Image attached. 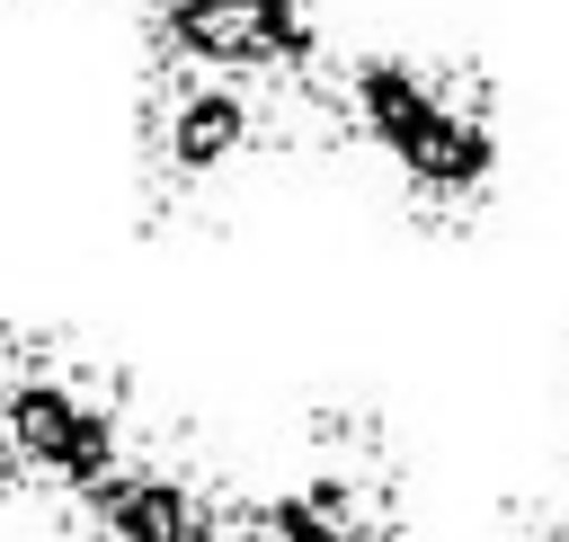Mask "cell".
<instances>
[{"label":"cell","mask_w":569,"mask_h":542,"mask_svg":"<svg viewBox=\"0 0 569 542\" xmlns=\"http://www.w3.org/2000/svg\"><path fill=\"white\" fill-rule=\"evenodd\" d=\"M293 107H302V142L365 151L418 231H471L498 204V178H507L498 71H480L471 53L329 44L320 71L293 80Z\"/></svg>","instance_id":"6da1fadb"},{"label":"cell","mask_w":569,"mask_h":542,"mask_svg":"<svg viewBox=\"0 0 569 542\" xmlns=\"http://www.w3.org/2000/svg\"><path fill=\"white\" fill-rule=\"evenodd\" d=\"M124 355L62 320H0V506H71L133 435Z\"/></svg>","instance_id":"7a4b0ae2"},{"label":"cell","mask_w":569,"mask_h":542,"mask_svg":"<svg viewBox=\"0 0 569 542\" xmlns=\"http://www.w3.org/2000/svg\"><path fill=\"white\" fill-rule=\"evenodd\" d=\"M302 133L293 89L196 71V62H142L133 89V187L142 213L169 222H213L267 160H284Z\"/></svg>","instance_id":"3957f363"},{"label":"cell","mask_w":569,"mask_h":542,"mask_svg":"<svg viewBox=\"0 0 569 542\" xmlns=\"http://www.w3.org/2000/svg\"><path fill=\"white\" fill-rule=\"evenodd\" d=\"M80 542H231L240 480L178 426H142L116 444V462L62 506Z\"/></svg>","instance_id":"277c9868"},{"label":"cell","mask_w":569,"mask_h":542,"mask_svg":"<svg viewBox=\"0 0 569 542\" xmlns=\"http://www.w3.org/2000/svg\"><path fill=\"white\" fill-rule=\"evenodd\" d=\"M329 53L320 0H142V62H196L293 89Z\"/></svg>","instance_id":"5b68a950"},{"label":"cell","mask_w":569,"mask_h":542,"mask_svg":"<svg viewBox=\"0 0 569 542\" xmlns=\"http://www.w3.org/2000/svg\"><path fill=\"white\" fill-rule=\"evenodd\" d=\"M231 542H409V533H382V524H347L293 489H240V515H231Z\"/></svg>","instance_id":"8992f818"},{"label":"cell","mask_w":569,"mask_h":542,"mask_svg":"<svg viewBox=\"0 0 569 542\" xmlns=\"http://www.w3.org/2000/svg\"><path fill=\"white\" fill-rule=\"evenodd\" d=\"M560 506H569V489H560Z\"/></svg>","instance_id":"52a82bcc"}]
</instances>
